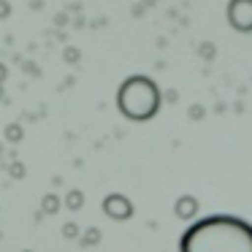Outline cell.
Segmentation results:
<instances>
[{
	"label": "cell",
	"instance_id": "7c38bea8",
	"mask_svg": "<svg viewBox=\"0 0 252 252\" xmlns=\"http://www.w3.org/2000/svg\"><path fill=\"white\" fill-rule=\"evenodd\" d=\"M176 98H179V93H176V90H168V93H163V100H168V103H176Z\"/></svg>",
	"mask_w": 252,
	"mask_h": 252
},
{
	"label": "cell",
	"instance_id": "6da1fadb",
	"mask_svg": "<svg viewBox=\"0 0 252 252\" xmlns=\"http://www.w3.org/2000/svg\"><path fill=\"white\" fill-rule=\"evenodd\" d=\"M179 252H252V225L230 214H212L185 230Z\"/></svg>",
	"mask_w": 252,
	"mask_h": 252
},
{
	"label": "cell",
	"instance_id": "5b68a950",
	"mask_svg": "<svg viewBox=\"0 0 252 252\" xmlns=\"http://www.w3.org/2000/svg\"><path fill=\"white\" fill-rule=\"evenodd\" d=\"M198 57H201L203 63H214V57H217V44H214V41H201V44H198Z\"/></svg>",
	"mask_w": 252,
	"mask_h": 252
},
{
	"label": "cell",
	"instance_id": "52a82bcc",
	"mask_svg": "<svg viewBox=\"0 0 252 252\" xmlns=\"http://www.w3.org/2000/svg\"><path fill=\"white\" fill-rule=\"evenodd\" d=\"M187 114H190V120H203V114H206V109H203L201 103H192Z\"/></svg>",
	"mask_w": 252,
	"mask_h": 252
},
{
	"label": "cell",
	"instance_id": "8fae6325",
	"mask_svg": "<svg viewBox=\"0 0 252 252\" xmlns=\"http://www.w3.org/2000/svg\"><path fill=\"white\" fill-rule=\"evenodd\" d=\"M55 25H57V28H65V25H68V14H65V11L57 14V17H55Z\"/></svg>",
	"mask_w": 252,
	"mask_h": 252
},
{
	"label": "cell",
	"instance_id": "7a4b0ae2",
	"mask_svg": "<svg viewBox=\"0 0 252 252\" xmlns=\"http://www.w3.org/2000/svg\"><path fill=\"white\" fill-rule=\"evenodd\" d=\"M160 106H163V90L147 73H133L117 90V109L130 122H147L158 117Z\"/></svg>",
	"mask_w": 252,
	"mask_h": 252
},
{
	"label": "cell",
	"instance_id": "ba28073f",
	"mask_svg": "<svg viewBox=\"0 0 252 252\" xmlns=\"http://www.w3.org/2000/svg\"><path fill=\"white\" fill-rule=\"evenodd\" d=\"M6 136L11 138V141H19V138H22V127H19V125H8Z\"/></svg>",
	"mask_w": 252,
	"mask_h": 252
},
{
	"label": "cell",
	"instance_id": "9c48e42d",
	"mask_svg": "<svg viewBox=\"0 0 252 252\" xmlns=\"http://www.w3.org/2000/svg\"><path fill=\"white\" fill-rule=\"evenodd\" d=\"M25 71H28L30 76H41V71H38V65H35V63H25Z\"/></svg>",
	"mask_w": 252,
	"mask_h": 252
},
{
	"label": "cell",
	"instance_id": "277c9868",
	"mask_svg": "<svg viewBox=\"0 0 252 252\" xmlns=\"http://www.w3.org/2000/svg\"><path fill=\"white\" fill-rule=\"evenodd\" d=\"M103 209L111 214V217H117V220H125V217H130V212H133V206H130V201H127L125 195H109L103 201Z\"/></svg>",
	"mask_w": 252,
	"mask_h": 252
},
{
	"label": "cell",
	"instance_id": "4fadbf2b",
	"mask_svg": "<svg viewBox=\"0 0 252 252\" xmlns=\"http://www.w3.org/2000/svg\"><path fill=\"white\" fill-rule=\"evenodd\" d=\"M6 76H8V71H6V65H3V63H0V84L6 82Z\"/></svg>",
	"mask_w": 252,
	"mask_h": 252
},
{
	"label": "cell",
	"instance_id": "5bb4252c",
	"mask_svg": "<svg viewBox=\"0 0 252 252\" xmlns=\"http://www.w3.org/2000/svg\"><path fill=\"white\" fill-rule=\"evenodd\" d=\"M30 6H33V11H38V8H44V0H33Z\"/></svg>",
	"mask_w": 252,
	"mask_h": 252
},
{
	"label": "cell",
	"instance_id": "8992f818",
	"mask_svg": "<svg viewBox=\"0 0 252 252\" xmlns=\"http://www.w3.org/2000/svg\"><path fill=\"white\" fill-rule=\"evenodd\" d=\"M79 60H82V52H79L76 46H65V49H63V63H68V65H76Z\"/></svg>",
	"mask_w": 252,
	"mask_h": 252
},
{
	"label": "cell",
	"instance_id": "30bf717a",
	"mask_svg": "<svg viewBox=\"0 0 252 252\" xmlns=\"http://www.w3.org/2000/svg\"><path fill=\"white\" fill-rule=\"evenodd\" d=\"M8 14H11V6H8L6 0H0V19H6Z\"/></svg>",
	"mask_w": 252,
	"mask_h": 252
},
{
	"label": "cell",
	"instance_id": "3957f363",
	"mask_svg": "<svg viewBox=\"0 0 252 252\" xmlns=\"http://www.w3.org/2000/svg\"><path fill=\"white\" fill-rule=\"evenodd\" d=\"M225 19H228V25L236 33L250 35L252 33V0H228Z\"/></svg>",
	"mask_w": 252,
	"mask_h": 252
}]
</instances>
